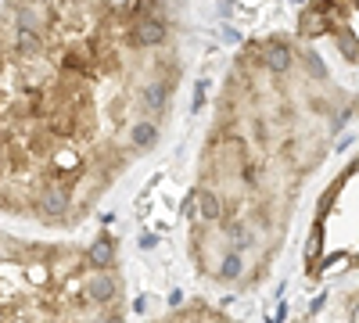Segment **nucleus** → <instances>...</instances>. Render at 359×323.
Wrapping results in <instances>:
<instances>
[{"label":"nucleus","mask_w":359,"mask_h":323,"mask_svg":"<svg viewBox=\"0 0 359 323\" xmlns=\"http://www.w3.org/2000/svg\"><path fill=\"white\" fill-rule=\"evenodd\" d=\"M158 144V126H155V119H137L133 126H130V148L133 151H151Z\"/></svg>","instance_id":"obj_6"},{"label":"nucleus","mask_w":359,"mask_h":323,"mask_svg":"<svg viewBox=\"0 0 359 323\" xmlns=\"http://www.w3.org/2000/svg\"><path fill=\"white\" fill-rule=\"evenodd\" d=\"M86 262H90V270H111L115 266V241L108 233H101V238L86 248Z\"/></svg>","instance_id":"obj_5"},{"label":"nucleus","mask_w":359,"mask_h":323,"mask_svg":"<svg viewBox=\"0 0 359 323\" xmlns=\"http://www.w3.org/2000/svg\"><path fill=\"white\" fill-rule=\"evenodd\" d=\"M165 40H169V25L162 22V15H147V18L130 22V43L133 47H162Z\"/></svg>","instance_id":"obj_1"},{"label":"nucleus","mask_w":359,"mask_h":323,"mask_svg":"<svg viewBox=\"0 0 359 323\" xmlns=\"http://www.w3.org/2000/svg\"><path fill=\"white\" fill-rule=\"evenodd\" d=\"M334 33H338V50H341V57L359 65V36L348 33V29H334Z\"/></svg>","instance_id":"obj_9"},{"label":"nucleus","mask_w":359,"mask_h":323,"mask_svg":"<svg viewBox=\"0 0 359 323\" xmlns=\"http://www.w3.org/2000/svg\"><path fill=\"white\" fill-rule=\"evenodd\" d=\"M298 33L302 36H323V33H331V18L313 4V8L302 11V18H298Z\"/></svg>","instance_id":"obj_7"},{"label":"nucleus","mask_w":359,"mask_h":323,"mask_svg":"<svg viewBox=\"0 0 359 323\" xmlns=\"http://www.w3.org/2000/svg\"><path fill=\"white\" fill-rule=\"evenodd\" d=\"M147 15H158V0H133L130 18H147Z\"/></svg>","instance_id":"obj_10"},{"label":"nucleus","mask_w":359,"mask_h":323,"mask_svg":"<svg viewBox=\"0 0 359 323\" xmlns=\"http://www.w3.org/2000/svg\"><path fill=\"white\" fill-rule=\"evenodd\" d=\"M198 216L205 219V223H223V216H226V205H223V198L216 194V191H201L198 194Z\"/></svg>","instance_id":"obj_8"},{"label":"nucleus","mask_w":359,"mask_h":323,"mask_svg":"<svg viewBox=\"0 0 359 323\" xmlns=\"http://www.w3.org/2000/svg\"><path fill=\"white\" fill-rule=\"evenodd\" d=\"M86 295L94 298L97 305H104V302H111L118 295V284H115V277L108 270H94L86 277Z\"/></svg>","instance_id":"obj_4"},{"label":"nucleus","mask_w":359,"mask_h":323,"mask_svg":"<svg viewBox=\"0 0 359 323\" xmlns=\"http://www.w3.org/2000/svg\"><path fill=\"white\" fill-rule=\"evenodd\" d=\"M165 101H169V83L165 79H155L140 90V108H144L147 119H158V115L165 111Z\"/></svg>","instance_id":"obj_3"},{"label":"nucleus","mask_w":359,"mask_h":323,"mask_svg":"<svg viewBox=\"0 0 359 323\" xmlns=\"http://www.w3.org/2000/svg\"><path fill=\"white\" fill-rule=\"evenodd\" d=\"M223 262H226V266L219 270V277H223V280H233V277H241V259H237V255H226Z\"/></svg>","instance_id":"obj_11"},{"label":"nucleus","mask_w":359,"mask_h":323,"mask_svg":"<svg viewBox=\"0 0 359 323\" xmlns=\"http://www.w3.org/2000/svg\"><path fill=\"white\" fill-rule=\"evenodd\" d=\"M306 69H309V76H320V79L327 76V69L320 65V57H313V54H306Z\"/></svg>","instance_id":"obj_12"},{"label":"nucleus","mask_w":359,"mask_h":323,"mask_svg":"<svg viewBox=\"0 0 359 323\" xmlns=\"http://www.w3.org/2000/svg\"><path fill=\"white\" fill-rule=\"evenodd\" d=\"M255 54H259V62H262L269 72H273V76H284V72L291 69V47L280 43V40H266V43H259Z\"/></svg>","instance_id":"obj_2"}]
</instances>
